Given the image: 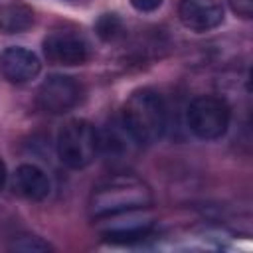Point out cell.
Returning a JSON list of instances; mask_svg holds the SVG:
<instances>
[{"label": "cell", "mask_w": 253, "mask_h": 253, "mask_svg": "<svg viewBox=\"0 0 253 253\" xmlns=\"http://www.w3.org/2000/svg\"><path fill=\"white\" fill-rule=\"evenodd\" d=\"M152 206L150 186L134 174H113L101 180L89 198V215L97 221L130 210Z\"/></svg>", "instance_id": "1"}, {"label": "cell", "mask_w": 253, "mask_h": 253, "mask_svg": "<svg viewBox=\"0 0 253 253\" xmlns=\"http://www.w3.org/2000/svg\"><path fill=\"white\" fill-rule=\"evenodd\" d=\"M166 105L164 99L152 89L134 91L121 113V123L138 142V146L154 144L162 138L166 130Z\"/></svg>", "instance_id": "2"}, {"label": "cell", "mask_w": 253, "mask_h": 253, "mask_svg": "<svg viewBox=\"0 0 253 253\" xmlns=\"http://www.w3.org/2000/svg\"><path fill=\"white\" fill-rule=\"evenodd\" d=\"M57 156L61 164L73 170L89 166L99 154V132L83 119L69 121L57 134Z\"/></svg>", "instance_id": "3"}, {"label": "cell", "mask_w": 253, "mask_h": 253, "mask_svg": "<svg viewBox=\"0 0 253 253\" xmlns=\"http://www.w3.org/2000/svg\"><path fill=\"white\" fill-rule=\"evenodd\" d=\"M231 119V109L225 99L215 95L196 97L186 113L190 130L202 140H215L225 134Z\"/></svg>", "instance_id": "4"}, {"label": "cell", "mask_w": 253, "mask_h": 253, "mask_svg": "<svg viewBox=\"0 0 253 253\" xmlns=\"http://www.w3.org/2000/svg\"><path fill=\"white\" fill-rule=\"evenodd\" d=\"M43 53L53 65H83L91 59V43L79 32L53 30L43 40Z\"/></svg>", "instance_id": "5"}, {"label": "cell", "mask_w": 253, "mask_h": 253, "mask_svg": "<svg viewBox=\"0 0 253 253\" xmlns=\"http://www.w3.org/2000/svg\"><path fill=\"white\" fill-rule=\"evenodd\" d=\"M81 101V85L69 75H51L38 89V107L49 115H63Z\"/></svg>", "instance_id": "6"}, {"label": "cell", "mask_w": 253, "mask_h": 253, "mask_svg": "<svg viewBox=\"0 0 253 253\" xmlns=\"http://www.w3.org/2000/svg\"><path fill=\"white\" fill-rule=\"evenodd\" d=\"M97 223H99V231L109 241L126 243V241H136L148 235V231L152 229L154 217L148 211V208H144V210H130L117 215H109V217L97 219Z\"/></svg>", "instance_id": "7"}, {"label": "cell", "mask_w": 253, "mask_h": 253, "mask_svg": "<svg viewBox=\"0 0 253 253\" xmlns=\"http://www.w3.org/2000/svg\"><path fill=\"white\" fill-rule=\"evenodd\" d=\"M178 16L184 28L202 34L223 22V6L219 0H180Z\"/></svg>", "instance_id": "8"}, {"label": "cell", "mask_w": 253, "mask_h": 253, "mask_svg": "<svg viewBox=\"0 0 253 253\" xmlns=\"http://www.w3.org/2000/svg\"><path fill=\"white\" fill-rule=\"evenodd\" d=\"M42 69V63L38 59V55L26 47H6L0 53V71L2 75L16 85L28 83L32 79L38 77Z\"/></svg>", "instance_id": "9"}, {"label": "cell", "mask_w": 253, "mask_h": 253, "mask_svg": "<svg viewBox=\"0 0 253 253\" xmlns=\"http://www.w3.org/2000/svg\"><path fill=\"white\" fill-rule=\"evenodd\" d=\"M14 188L20 196L32 202H42L49 196L51 184L47 174L36 164H22L14 174Z\"/></svg>", "instance_id": "10"}, {"label": "cell", "mask_w": 253, "mask_h": 253, "mask_svg": "<svg viewBox=\"0 0 253 253\" xmlns=\"http://www.w3.org/2000/svg\"><path fill=\"white\" fill-rule=\"evenodd\" d=\"M138 142L130 136V132L125 128L121 119H115L105 126V130L99 134V150H103L111 158H128Z\"/></svg>", "instance_id": "11"}, {"label": "cell", "mask_w": 253, "mask_h": 253, "mask_svg": "<svg viewBox=\"0 0 253 253\" xmlns=\"http://www.w3.org/2000/svg\"><path fill=\"white\" fill-rule=\"evenodd\" d=\"M34 24V10L20 2H8L0 8V32L2 34H20Z\"/></svg>", "instance_id": "12"}, {"label": "cell", "mask_w": 253, "mask_h": 253, "mask_svg": "<svg viewBox=\"0 0 253 253\" xmlns=\"http://www.w3.org/2000/svg\"><path fill=\"white\" fill-rule=\"evenodd\" d=\"M95 32L103 42H113L123 34V20L117 14H103L95 24Z\"/></svg>", "instance_id": "13"}, {"label": "cell", "mask_w": 253, "mask_h": 253, "mask_svg": "<svg viewBox=\"0 0 253 253\" xmlns=\"http://www.w3.org/2000/svg\"><path fill=\"white\" fill-rule=\"evenodd\" d=\"M12 249L16 251H26V253H36V251H49L51 245L42 241L40 237H34V235H26V237H18L14 243H12Z\"/></svg>", "instance_id": "14"}, {"label": "cell", "mask_w": 253, "mask_h": 253, "mask_svg": "<svg viewBox=\"0 0 253 253\" xmlns=\"http://www.w3.org/2000/svg\"><path fill=\"white\" fill-rule=\"evenodd\" d=\"M164 0H130L132 8L138 10V12H154L162 6Z\"/></svg>", "instance_id": "15"}, {"label": "cell", "mask_w": 253, "mask_h": 253, "mask_svg": "<svg viewBox=\"0 0 253 253\" xmlns=\"http://www.w3.org/2000/svg\"><path fill=\"white\" fill-rule=\"evenodd\" d=\"M229 4L243 18H249L251 12H253V0H229Z\"/></svg>", "instance_id": "16"}, {"label": "cell", "mask_w": 253, "mask_h": 253, "mask_svg": "<svg viewBox=\"0 0 253 253\" xmlns=\"http://www.w3.org/2000/svg\"><path fill=\"white\" fill-rule=\"evenodd\" d=\"M4 184H6V164H4V160L0 158V190L4 188Z\"/></svg>", "instance_id": "17"}]
</instances>
